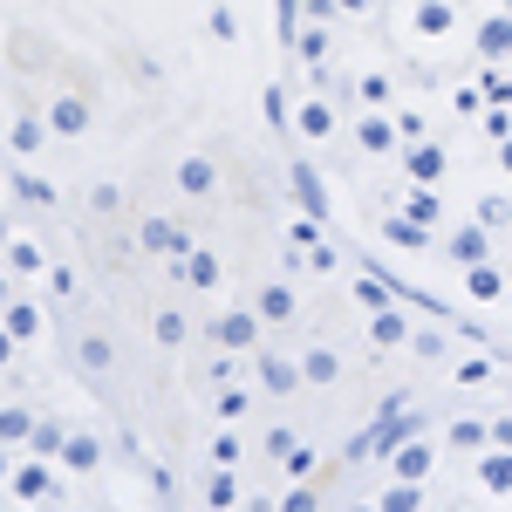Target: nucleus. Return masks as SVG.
Masks as SVG:
<instances>
[{
  "instance_id": "nucleus-1",
  "label": "nucleus",
  "mask_w": 512,
  "mask_h": 512,
  "mask_svg": "<svg viewBox=\"0 0 512 512\" xmlns=\"http://www.w3.org/2000/svg\"><path fill=\"white\" fill-rule=\"evenodd\" d=\"M260 308H233V315H219L212 321V342H219V349L226 355H239V349H260Z\"/></svg>"
},
{
  "instance_id": "nucleus-2",
  "label": "nucleus",
  "mask_w": 512,
  "mask_h": 512,
  "mask_svg": "<svg viewBox=\"0 0 512 512\" xmlns=\"http://www.w3.org/2000/svg\"><path fill=\"white\" fill-rule=\"evenodd\" d=\"M472 48H478V62H485V69L512 62V7H499V14H485V21H478Z\"/></svg>"
},
{
  "instance_id": "nucleus-3",
  "label": "nucleus",
  "mask_w": 512,
  "mask_h": 512,
  "mask_svg": "<svg viewBox=\"0 0 512 512\" xmlns=\"http://www.w3.org/2000/svg\"><path fill=\"white\" fill-rule=\"evenodd\" d=\"M396 137H403V123L383 117V110H362V117H355V151H369V158H390Z\"/></svg>"
},
{
  "instance_id": "nucleus-4",
  "label": "nucleus",
  "mask_w": 512,
  "mask_h": 512,
  "mask_svg": "<svg viewBox=\"0 0 512 512\" xmlns=\"http://www.w3.org/2000/svg\"><path fill=\"white\" fill-rule=\"evenodd\" d=\"M7 485H14V499H28V506H48V499H55V478H48V458H35V451H28V458H21V465L7 472Z\"/></svg>"
},
{
  "instance_id": "nucleus-5",
  "label": "nucleus",
  "mask_w": 512,
  "mask_h": 512,
  "mask_svg": "<svg viewBox=\"0 0 512 512\" xmlns=\"http://www.w3.org/2000/svg\"><path fill=\"white\" fill-rule=\"evenodd\" d=\"M444 171H451V151H437V144H424V137L403 144V178H410V185H437Z\"/></svg>"
},
{
  "instance_id": "nucleus-6",
  "label": "nucleus",
  "mask_w": 512,
  "mask_h": 512,
  "mask_svg": "<svg viewBox=\"0 0 512 512\" xmlns=\"http://www.w3.org/2000/svg\"><path fill=\"white\" fill-rule=\"evenodd\" d=\"M137 239H144V253H164V260H185V253H192V233L171 226V219H144Z\"/></svg>"
},
{
  "instance_id": "nucleus-7",
  "label": "nucleus",
  "mask_w": 512,
  "mask_h": 512,
  "mask_svg": "<svg viewBox=\"0 0 512 512\" xmlns=\"http://www.w3.org/2000/svg\"><path fill=\"white\" fill-rule=\"evenodd\" d=\"M301 383H308V369L294 355H260V390L267 396H294Z\"/></svg>"
},
{
  "instance_id": "nucleus-8",
  "label": "nucleus",
  "mask_w": 512,
  "mask_h": 512,
  "mask_svg": "<svg viewBox=\"0 0 512 512\" xmlns=\"http://www.w3.org/2000/svg\"><path fill=\"white\" fill-rule=\"evenodd\" d=\"M431 465H437V444H424V437H403V444L390 451V472L396 478H417V485H424Z\"/></svg>"
},
{
  "instance_id": "nucleus-9",
  "label": "nucleus",
  "mask_w": 512,
  "mask_h": 512,
  "mask_svg": "<svg viewBox=\"0 0 512 512\" xmlns=\"http://www.w3.org/2000/svg\"><path fill=\"white\" fill-rule=\"evenodd\" d=\"M287 185H294V198H301L308 219H328V185H321L315 164H287Z\"/></svg>"
},
{
  "instance_id": "nucleus-10",
  "label": "nucleus",
  "mask_w": 512,
  "mask_h": 512,
  "mask_svg": "<svg viewBox=\"0 0 512 512\" xmlns=\"http://www.w3.org/2000/svg\"><path fill=\"white\" fill-rule=\"evenodd\" d=\"M478 485H485L492 499H506V492H512V444H492V451H478Z\"/></svg>"
},
{
  "instance_id": "nucleus-11",
  "label": "nucleus",
  "mask_w": 512,
  "mask_h": 512,
  "mask_svg": "<svg viewBox=\"0 0 512 512\" xmlns=\"http://www.w3.org/2000/svg\"><path fill=\"white\" fill-rule=\"evenodd\" d=\"M451 260H458V267H478V260H492V226H485V219L458 226V233H451Z\"/></svg>"
},
{
  "instance_id": "nucleus-12",
  "label": "nucleus",
  "mask_w": 512,
  "mask_h": 512,
  "mask_svg": "<svg viewBox=\"0 0 512 512\" xmlns=\"http://www.w3.org/2000/svg\"><path fill=\"white\" fill-rule=\"evenodd\" d=\"M383 239L403 246V253H424V246H431V226H424L417 212H390V219H383Z\"/></svg>"
},
{
  "instance_id": "nucleus-13",
  "label": "nucleus",
  "mask_w": 512,
  "mask_h": 512,
  "mask_svg": "<svg viewBox=\"0 0 512 512\" xmlns=\"http://www.w3.org/2000/svg\"><path fill=\"white\" fill-rule=\"evenodd\" d=\"M506 287H512V274L499 267V260H478V267H465V294H472V301H499Z\"/></svg>"
},
{
  "instance_id": "nucleus-14",
  "label": "nucleus",
  "mask_w": 512,
  "mask_h": 512,
  "mask_svg": "<svg viewBox=\"0 0 512 512\" xmlns=\"http://www.w3.org/2000/svg\"><path fill=\"white\" fill-rule=\"evenodd\" d=\"M410 21H417V35H451L458 0H417V7H410Z\"/></svg>"
},
{
  "instance_id": "nucleus-15",
  "label": "nucleus",
  "mask_w": 512,
  "mask_h": 512,
  "mask_svg": "<svg viewBox=\"0 0 512 512\" xmlns=\"http://www.w3.org/2000/svg\"><path fill=\"white\" fill-rule=\"evenodd\" d=\"M48 130H55V137H82V130H89V103H82V96H62V103L48 110Z\"/></svg>"
},
{
  "instance_id": "nucleus-16",
  "label": "nucleus",
  "mask_w": 512,
  "mask_h": 512,
  "mask_svg": "<svg viewBox=\"0 0 512 512\" xmlns=\"http://www.w3.org/2000/svg\"><path fill=\"white\" fill-rule=\"evenodd\" d=\"M35 410H21V403H0V444H14V451H21V444H28V437H35Z\"/></svg>"
},
{
  "instance_id": "nucleus-17",
  "label": "nucleus",
  "mask_w": 512,
  "mask_h": 512,
  "mask_svg": "<svg viewBox=\"0 0 512 512\" xmlns=\"http://www.w3.org/2000/svg\"><path fill=\"white\" fill-rule=\"evenodd\" d=\"M212 185H219L212 158H178V192H185V198H205Z\"/></svg>"
},
{
  "instance_id": "nucleus-18",
  "label": "nucleus",
  "mask_w": 512,
  "mask_h": 512,
  "mask_svg": "<svg viewBox=\"0 0 512 512\" xmlns=\"http://www.w3.org/2000/svg\"><path fill=\"white\" fill-rule=\"evenodd\" d=\"M0 321H7V335H14V342H35V335H41V308H35V301H7Z\"/></svg>"
},
{
  "instance_id": "nucleus-19",
  "label": "nucleus",
  "mask_w": 512,
  "mask_h": 512,
  "mask_svg": "<svg viewBox=\"0 0 512 512\" xmlns=\"http://www.w3.org/2000/svg\"><path fill=\"white\" fill-rule=\"evenodd\" d=\"M369 342H376V349H396V342H410V321L396 315V308H376V315H369Z\"/></svg>"
},
{
  "instance_id": "nucleus-20",
  "label": "nucleus",
  "mask_w": 512,
  "mask_h": 512,
  "mask_svg": "<svg viewBox=\"0 0 512 512\" xmlns=\"http://www.w3.org/2000/svg\"><path fill=\"white\" fill-rule=\"evenodd\" d=\"M301 21H308V0H274V35H280V48H294V41H301Z\"/></svg>"
},
{
  "instance_id": "nucleus-21",
  "label": "nucleus",
  "mask_w": 512,
  "mask_h": 512,
  "mask_svg": "<svg viewBox=\"0 0 512 512\" xmlns=\"http://www.w3.org/2000/svg\"><path fill=\"white\" fill-rule=\"evenodd\" d=\"M301 369H308V383L321 390V383H335V376H342V355L328 349V342H315V349L301 355Z\"/></svg>"
},
{
  "instance_id": "nucleus-22",
  "label": "nucleus",
  "mask_w": 512,
  "mask_h": 512,
  "mask_svg": "<svg viewBox=\"0 0 512 512\" xmlns=\"http://www.w3.org/2000/svg\"><path fill=\"white\" fill-rule=\"evenodd\" d=\"M62 465H69V472H96V465H103V444H96L89 431L69 437V444H62Z\"/></svg>"
},
{
  "instance_id": "nucleus-23",
  "label": "nucleus",
  "mask_w": 512,
  "mask_h": 512,
  "mask_svg": "<svg viewBox=\"0 0 512 512\" xmlns=\"http://www.w3.org/2000/svg\"><path fill=\"white\" fill-rule=\"evenodd\" d=\"M376 506H383V512H424V485H417V478H396Z\"/></svg>"
},
{
  "instance_id": "nucleus-24",
  "label": "nucleus",
  "mask_w": 512,
  "mask_h": 512,
  "mask_svg": "<svg viewBox=\"0 0 512 512\" xmlns=\"http://www.w3.org/2000/svg\"><path fill=\"white\" fill-rule=\"evenodd\" d=\"M178 274H185V287H219V260H212V253H185V260H178Z\"/></svg>"
},
{
  "instance_id": "nucleus-25",
  "label": "nucleus",
  "mask_w": 512,
  "mask_h": 512,
  "mask_svg": "<svg viewBox=\"0 0 512 512\" xmlns=\"http://www.w3.org/2000/svg\"><path fill=\"white\" fill-rule=\"evenodd\" d=\"M294 130H301V137H328V130H335V110H328V103H301V117H294Z\"/></svg>"
},
{
  "instance_id": "nucleus-26",
  "label": "nucleus",
  "mask_w": 512,
  "mask_h": 512,
  "mask_svg": "<svg viewBox=\"0 0 512 512\" xmlns=\"http://www.w3.org/2000/svg\"><path fill=\"white\" fill-rule=\"evenodd\" d=\"M7 267H14V280L41 274V246H35V239H7Z\"/></svg>"
},
{
  "instance_id": "nucleus-27",
  "label": "nucleus",
  "mask_w": 512,
  "mask_h": 512,
  "mask_svg": "<svg viewBox=\"0 0 512 512\" xmlns=\"http://www.w3.org/2000/svg\"><path fill=\"white\" fill-rule=\"evenodd\" d=\"M205 506H212V512H233L239 506V485H233V472H226V465H219V478L205 485Z\"/></svg>"
},
{
  "instance_id": "nucleus-28",
  "label": "nucleus",
  "mask_w": 512,
  "mask_h": 512,
  "mask_svg": "<svg viewBox=\"0 0 512 512\" xmlns=\"http://www.w3.org/2000/svg\"><path fill=\"white\" fill-rule=\"evenodd\" d=\"M294 55H301V62H328V21H315V28H301V41H294Z\"/></svg>"
},
{
  "instance_id": "nucleus-29",
  "label": "nucleus",
  "mask_w": 512,
  "mask_h": 512,
  "mask_svg": "<svg viewBox=\"0 0 512 512\" xmlns=\"http://www.w3.org/2000/svg\"><path fill=\"white\" fill-rule=\"evenodd\" d=\"M485 444H492V424H472V417L451 424V451H485Z\"/></svg>"
},
{
  "instance_id": "nucleus-30",
  "label": "nucleus",
  "mask_w": 512,
  "mask_h": 512,
  "mask_svg": "<svg viewBox=\"0 0 512 512\" xmlns=\"http://www.w3.org/2000/svg\"><path fill=\"white\" fill-rule=\"evenodd\" d=\"M355 301H362L369 315H376V308H390V280H383V274H362V280H355Z\"/></svg>"
},
{
  "instance_id": "nucleus-31",
  "label": "nucleus",
  "mask_w": 512,
  "mask_h": 512,
  "mask_svg": "<svg viewBox=\"0 0 512 512\" xmlns=\"http://www.w3.org/2000/svg\"><path fill=\"white\" fill-rule=\"evenodd\" d=\"M253 308H260L267 321H287V315H294V287H267V294H260Z\"/></svg>"
},
{
  "instance_id": "nucleus-32",
  "label": "nucleus",
  "mask_w": 512,
  "mask_h": 512,
  "mask_svg": "<svg viewBox=\"0 0 512 512\" xmlns=\"http://www.w3.org/2000/svg\"><path fill=\"white\" fill-rule=\"evenodd\" d=\"M62 444H69L62 424H35V437H28V451H35V458H62Z\"/></svg>"
},
{
  "instance_id": "nucleus-33",
  "label": "nucleus",
  "mask_w": 512,
  "mask_h": 512,
  "mask_svg": "<svg viewBox=\"0 0 512 512\" xmlns=\"http://www.w3.org/2000/svg\"><path fill=\"white\" fill-rule=\"evenodd\" d=\"M212 465H226V472L239 465V431L233 424H219V437H212Z\"/></svg>"
},
{
  "instance_id": "nucleus-34",
  "label": "nucleus",
  "mask_w": 512,
  "mask_h": 512,
  "mask_svg": "<svg viewBox=\"0 0 512 512\" xmlns=\"http://www.w3.org/2000/svg\"><path fill=\"white\" fill-rule=\"evenodd\" d=\"M287 246H301V253H315V246H321V219H308V212H301V219L287 226Z\"/></svg>"
},
{
  "instance_id": "nucleus-35",
  "label": "nucleus",
  "mask_w": 512,
  "mask_h": 512,
  "mask_svg": "<svg viewBox=\"0 0 512 512\" xmlns=\"http://www.w3.org/2000/svg\"><path fill=\"white\" fill-rule=\"evenodd\" d=\"M355 96H362V103H369V110H376V103H383V96H390V76H383V69H369V76L355 82Z\"/></svg>"
},
{
  "instance_id": "nucleus-36",
  "label": "nucleus",
  "mask_w": 512,
  "mask_h": 512,
  "mask_svg": "<svg viewBox=\"0 0 512 512\" xmlns=\"http://www.w3.org/2000/svg\"><path fill=\"white\" fill-rule=\"evenodd\" d=\"M41 137H48V117H41V123H28V117L14 123V151H21V158H28V151H35Z\"/></svg>"
},
{
  "instance_id": "nucleus-37",
  "label": "nucleus",
  "mask_w": 512,
  "mask_h": 512,
  "mask_svg": "<svg viewBox=\"0 0 512 512\" xmlns=\"http://www.w3.org/2000/svg\"><path fill=\"white\" fill-rule=\"evenodd\" d=\"M110 362H117V349H110L103 335H89V342H82V369H110Z\"/></svg>"
},
{
  "instance_id": "nucleus-38",
  "label": "nucleus",
  "mask_w": 512,
  "mask_h": 512,
  "mask_svg": "<svg viewBox=\"0 0 512 512\" xmlns=\"http://www.w3.org/2000/svg\"><path fill=\"white\" fill-rule=\"evenodd\" d=\"M403 212H417L424 226H437V198H431V185H417V192L403 198Z\"/></svg>"
},
{
  "instance_id": "nucleus-39",
  "label": "nucleus",
  "mask_w": 512,
  "mask_h": 512,
  "mask_svg": "<svg viewBox=\"0 0 512 512\" xmlns=\"http://www.w3.org/2000/svg\"><path fill=\"white\" fill-rule=\"evenodd\" d=\"M246 403H253L246 390H226L219 403H212V410H219V424H239V417H246Z\"/></svg>"
},
{
  "instance_id": "nucleus-40",
  "label": "nucleus",
  "mask_w": 512,
  "mask_h": 512,
  "mask_svg": "<svg viewBox=\"0 0 512 512\" xmlns=\"http://www.w3.org/2000/svg\"><path fill=\"white\" fill-rule=\"evenodd\" d=\"M158 342H164V349H178V342H185V315L164 308V315H158Z\"/></svg>"
},
{
  "instance_id": "nucleus-41",
  "label": "nucleus",
  "mask_w": 512,
  "mask_h": 512,
  "mask_svg": "<svg viewBox=\"0 0 512 512\" xmlns=\"http://www.w3.org/2000/svg\"><path fill=\"white\" fill-rule=\"evenodd\" d=\"M280 465H287V478H308V472H315V451H308V444H294Z\"/></svg>"
},
{
  "instance_id": "nucleus-42",
  "label": "nucleus",
  "mask_w": 512,
  "mask_h": 512,
  "mask_svg": "<svg viewBox=\"0 0 512 512\" xmlns=\"http://www.w3.org/2000/svg\"><path fill=\"white\" fill-rule=\"evenodd\" d=\"M212 41H239V21H233V7H212Z\"/></svg>"
},
{
  "instance_id": "nucleus-43",
  "label": "nucleus",
  "mask_w": 512,
  "mask_h": 512,
  "mask_svg": "<svg viewBox=\"0 0 512 512\" xmlns=\"http://www.w3.org/2000/svg\"><path fill=\"white\" fill-rule=\"evenodd\" d=\"M280 512H321V499H315V492H308V485H294V492L280 499Z\"/></svg>"
},
{
  "instance_id": "nucleus-44",
  "label": "nucleus",
  "mask_w": 512,
  "mask_h": 512,
  "mask_svg": "<svg viewBox=\"0 0 512 512\" xmlns=\"http://www.w3.org/2000/svg\"><path fill=\"white\" fill-rule=\"evenodd\" d=\"M260 110H267V123H274V130H287V96H280V89H267V96H260Z\"/></svg>"
},
{
  "instance_id": "nucleus-45",
  "label": "nucleus",
  "mask_w": 512,
  "mask_h": 512,
  "mask_svg": "<svg viewBox=\"0 0 512 512\" xmlns=\"http://www.w3.org/2000/svg\"><path fill=\"white\" fill-rule=\"evenodd\" d=\"M478 219H485V226L499 233V226H506V219H512V205H506V198H485V205H478Z\"/></svg>"
},
{
  "instance_id": "nucleus-46",
  "label": "nucleus",
  "mask_w": 512,
  "mask_h": 512,
  "mask_svg": "<svg viewBox=\"0 0 512 512\" xmlns=\"http://www.w3.org/2000/svg\"><path fill=\"white\" fill-rule=\"evenodd\" d=\"M14 192L28 198V205H48V198H55V192H48V185H41V178H14Z\"/></svg>"
},
{
  "instance_id": "nucleus-47",
  "label": "nucleus",
  "mask_w": 512,
  "mask_h": 512,
  "mask_svg": "<svg viewBox=\"0 0 512 512\" xmlns=\"http://www.w3.org/2000/svg\"><path fill=\"white\" fill-rule=\"evenodd\" d=\"M69 287H76V274H69V267H48V294H62V301H69Z\"/></svg>"
},
{
  "instance_id": "nucleus-48",
  "label": "nucleus",
  "mask_w": 512,
  "mask_h": 512,
  "mask_svg": "<svg viewBox=\"0 0 512 512\" xmlns=\"http://www.w3.org/2000/svg\"><path fill=\"white\" fill-rule=\"evenodd\" d=\"M342 14V0H308V21H335Z\"/></svg>"
},
{
  "instance_id": "nucleus-49",
  "label": "nucleus",
  "mask_w": 512,
  "mask_h": 512,
  "mask_svg": "<svg viewBox=\"0 0 512 512\" xmlns=\"http://www.w3.org/2000/svg\"><path fill=\"white\" fill-rule=\"evenodd\" d=\"M14 349H21V342H14V335H7V321H0V369L14 362Z\"/></svg>"
},
{
  "instance_id": "nucleus-50",
  "label": "nucleus",
  "mask_w": 512,
  "mask_h": 512,
  "mask_svg": "<svg viewBox=\"0 0 512 512\" xmlns=\"http://www.w3.org/2000/svg\"><path fill=\"white\" fill-rule=\"evenodd\" d=\"M499 171H506V178H512V130H506V137H499Z\"/></svg>"
},
{
  "instance_id": "nucleus-51",
  "label": "nucleus",
  "mask_w": 512,
  "mask_h": 512,
  "mask_svg": "<svg viewBox=\"0 0 512 512\" xmlns=\"http://www.w3.org/2000/svg\"><path fill=\"white\" fill-rule=\"evenodd\" d=\"M492 444H512V417H499V424H492Z\"/></svg>"
},
{
  "instance_id": "nucleus-52",
  "label": "nucleus",
  "mask_w": 512,
  "mask_h": 512,
  "mask_svg": "<svg viewBox=\"0 0 512 512\" xmlns=\"http://www.w3.org/2000/svg\"><path fill=\"white\" fill-rule=\"evenodd\" d=\"M7 301H14V280H7V274H0V308H7Z\"/></svg>"
},
{
  "instance_id": "nucleus-53",
  "label": "nucleus",
  "mask_w": 512,
  "mask_h": 512,
  "mask_svg": "<svg viewBox=\"0 0 512 512\" xmlns=\"http://www.w3.org/2000/svg\"><path fill=\"white\" fill-rule=\"evenodd\" d=\"M7 451H14V444H0V478H7V472H14V458H7Z\"/></svg>"
},
{
  "instance_id": "nucleus-54",
  "label": "nucleus",
  "mask_w": 512,
  "mask_h": 512,
  "mask_svg": "<svg viewBox=\"0 0 512 512\" xmlns=\"http://www.w3.org/2000/svg\"><path fill=\"white\" fill-rule=\"evenodd\" d=\"M342 14H369V0H342Z\"/></svg>"
},
{
  "instance_id": "nucleus-55",
  "label": "nucleus",
  "mask_w": 512,
  "mask_h": 512,
  "mask_svg": "<svg viewBox=\"0 0 512 512\" xmlns=\"http://www.w3.org/2000/svg\"><path fill=\"white\" fill-rule=\"evenodd\" d=\"M342 512H383V506H342Z\"/></svg>"
},
{
  "instance_id": "nucleus-56",
  "label": "nucleus",
  "mask_w": 512,
  "mask_h": 512,
  "mask_svg": "<svg viewBox=\"0 0 512 512\" xmlns=\"http://www.w3.org/2000/svg\"><path fill=\"white\" fill-rule=\"evenodd\" d=\"M55 506H62V499H48V512H55Z\"/></svg>"
},
{
  "instance_id": "nucleus-57",
  "label": "nucleus",
  "mask_w": 512,
  "mask_h": 512,
  "mask_svg": "<svg viewBox=\"0 0 512 512\" xmlns=\"http://www.w3.org/2000/svg\"><path fill=\"white\" fill-rule=\"evenodd\" d=\"M458 7H472V0H458Z\"/></svg>"
},
{
  "instance_id": "nucleus-58",
  "label": "nucleus",
  "mask_w": 512,
  "mask_h": 512,
  "mask_svg": "<svg viewBox=\"0 0 512 512\" xmlns=\"http://www.w3.org/2000/svg\"><path fill=\"white\" fill-rule=\"evenodd\" d=\"M499 7H512V0H499Z\"/></svg>"
}]
</instances>
